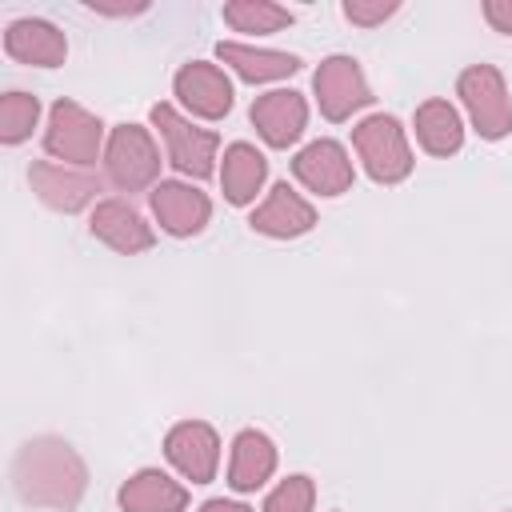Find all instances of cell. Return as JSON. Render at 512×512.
Here are the masks:
<instances>
[{
    "label": "cell",
    "mask_w": 512,
    "mask_h": 512,
    "mask_svg": "<svg viewBox=\"0 0 512 512\" xmlns=\"http://www.w3.org/2000/svg\"><path fill=\"white\" fill-rule=\"evenodd\" d=\"M12 484H16V496L24 504L68 512V508L80 504L84 484H88V472H84V460L76 456V448L68 440L36 436V440H28L16 452Z\"/></svg>",
    "instance_id": "obj_1"
},
{
    "label": "cell",
    "mask_w": 512,
    "mask_h": 512,
    "mask_svg": "<svg viewBox=\"0 0 512 512\" xmlns=\"http://www.w3.org/2000/svg\"><path fill=\"white\" fill-rule=\"evenodd\" d=\"M352 144L368 168L372 180L380 184H396L412 172V152H408V140H404V128L392 120V116H368L356 124L352 132Z\"/></svg>",
    "instance_id": "obj_2"
},
{
    "label": "cell",
    "mask_w": 512,
    "mask_h": 512,
    "mask_svg": "<svg viewBox=\"0 0 512 512\" xmlns=\"http://www.w3.org/2000/svg\"><path fill=\"white\" fill-rule=\"evenodd\" d=\"M100 136H104V124L80 108L76 100H56L52 112H48V132H44V148L64 160V164H92L100 156Z\"/></svg>",
    "instance_id": "obj_3"
},
{
    "label": "cell",
    "mask_w": 512,
    "mask_h": 512,
    "mask_svg": "<svg viewBox=\"0 0 512 512\" xmlns=\"http://www.w3.org/2000/svg\"><path fill=\"white\" fill-rule=\"evenodd\" d=\"M460 96L464 108L484 140H500L512 132V100L504 88V76L492 64H472L460 72Z\"/></svg>",
    "instance_id": "obj_4"
},
{
    "label": "cell",
    "mask_w": 512,
    "mask_h": 512,
    "mask_svg": "<svg viewBox=\"0 0 512 512\" xmlns=\"http://www.w3.org/2000/svg\"><path fill=\"white\" fill-rule=\"evenodd\" d=\"M152 124L160 128L164 136V148H168V160L184 172V176H208L212 172V160H216V144L220 136L208 132V128H196L192 120H184L172 104H156L152 108Z\"/></svg>",
    "instance_id": "obj_5"
},
{
    "label": "cell",
    "mask_w": 512,
    "mask_h": 512,
    "mask_svg": "<svg viewBox=\"0 0 512 512\" xmlns=\"http://www.w3.org/2000/svg\"><path fill=\"white\" fill-rule=\"evenodd\" d=\"M104 164H108V176L116 188L124 192H136V188H148L160 172V152L148 136V128L140 124H120L112 128L108 136V152H104Z\"/></svg>",
    "instance_id": "obj_6"
},
{
    "label": "cell",
    "mask_w": 512,
    "mask_h": 512,
    "mask_svg": "<svg viewBox=\"0 0 512 512\" xmlns=\"http://www.w3.org/2000/svg\"><path fill=\"white\" fill-rule=\"evenodd\" d=\"M312 88H316V100H320V112L328 120H348L356 108L372 104V88L360 72V64L352 56H328L316 76H312Z\"/></svg>",
    "instance_id": "obj_7"
},
{
    "label": "cell",
    "mask_w": 512,
    "mask_h": 512,
    "mask_svg": "<svg viewBox=\"0 0 512 512\" xmlns=\"http://www.w3.org/2000/svg\"><path fill=\"white\" fill-rule=\"evenodd\" d=\"M292 172L308 192L320 196H340L352 188V160L336 140H312L308 148H300Z\"/></svg>",
    "instance_id": "obj_8"
},
{
    "label": "cell",
    "mask_w": 512,
    "mask_h": 512,
    "mask_svg": "<svg viewBox=\"0 0 512 512\" xmlns=\"http://www.w3.org/2000/svg\"><path fill=\"white\" fill-rule=\"evenodd\" d=\"M164 452L168 460L192 480V484H208L216 476V464H220V440L216 432L204 424V420H184L168 432L164 440Z\"/></svg>",
    "instance_id": "obj_9"
},
{
    "label": "cell",
    "mask_w": 512,
    "mask_h": 512,
    "mask_svg": "<svg viewBox=\"0 0 512 512\" xmlns=\"http://www.w3.org/2000/svg\"><path fill=\"white\" fill-rule=\"evenodd\" d=\"M172 88H176L180 104H184L188 112L204 116V120H220V116L232 108V84H228V76H224L216 64H204V60L184 64V68L176 72Z\"/></svg>",
    "instance_id": "obj_10"
},
{
    "label": "cell",
    "mask_w": 512,
    "mask_h": 512,
    "mask_svg": "<svg viewBox=\"0 0 512 512\" xmlns=\"http://www.w3.org/2000/svg\"><path fill=\"white\" fill-rule=\"evenodd\" d=\"M152 212H156V220H160L164 232H172V236H192V232H200V228L208 224L212 204H208V196H204L200 188H192V184L160 180V184L152 188Z\"/></svg>",
    "instance_id": "obj_11"
},
{
    "label": "cell",
    "mask_w": 512,
    "mask_h": 512,
    "mask_svg": "<svg viewBox=\"0 0 512 512\" xmlns=\"http://www.w3.org/2000/svg\"><path fill=\"white\" fill-rule=\"evenodd\" d=\"M252 124L256 132L272 144V148H288L300 140L304 124H308V104L300 92L292 88H276V92H264L256 104H252Z\"/></svg>",
    "instance_id": "obj_12"
},
{
    "label": "cell",
    "mask_w": 512,
    "mask_h": 512,
    "mask_svg": "<svg viewBox=\"0 0 512 512\" xmlns=\"http://www.w3.org/2000/svg\"><path fill=\"white\" fill-rule=\"evenodd\" d=\"M4 48H8L12 60L32 64V68H56L68 56L64 32L56 24H48V20H36V16L12 20L8 32H4Z\"/></svg>",
    "instance_id": "obj_13"
},
{
    "label": "cell",
    "mask_w": 512,
    "mask_h": 512,
    "mask_svg": "<svg viewBox=\"0 0 512 512\" xmlns=\"http://www.w3.org/2000/svg\"><path fill=\"white\" fill-rule=\"evenodd\" d=\"M28 180H32V192L48 208H56V212H80L100 192L92 176H84V172H76L68 164H48V160L32 164L28 168Z\"/></svg>",
    "instance_id": "obj_14"
},
{
    "label": "cell",
    "mask_w": 512,
    "mask_h": 512,
    "mask_svg": "<svg viewBox=\"0 0 512 512\" xmlns=\"http://www.w3.org/2000/svg\"><path fill=\"white\" fill-rule=\"evenodd\" d=\"M92 236L104 240L108 248L124 252V256L152 248V228L144 224V216L128 200H116V196L96 204V212H92Z\"/></svg>",
    "instance_id": "obj_15"
},
{
    "label": "cell",
    "mask_w": 512,
    "mask_h": 512,
    "mask_svg": "<svg viewBox=\"0 0 512 512\" xmlns=\"http://www.w3.org/2000/svg\"><path fill=\"white\" fill-rule=\"evenodd\" d=\"M248 224H252L256 232H264V236L288 240V236H304V232L316 224V212H312V204H308L300 192H292L288 184H276V188L268 192V200L252 212Z\"/></svg>",
    "instance_id": "obj_16"
},
{
    "label": "cell",
    "mask_w": 512,
    "mask_h": 512,
    "mask_svg": "<svg viewBox=\"0 0 512 512\" xmlns=\"http://www.w3.org/2000/svg\"><path fill=\"white\" fill-rule=\"evenodd\" d=\"M276 472V444L256 432V428H244L236 440H232V460H228V484L236 492H256L268 476Z\"/></svg>",
    "instance_id": "obj_17"
},
{
    "label": "cell",
    "mask_w": 512,
    "mask_h": 512,
    "mask_svg": "<svg viewBox=\"0 0 512 512\" xmlns=\"http://www.w3.org/2000/svg\"><path fill=\"white\" fill-rule=\"evenodd\" d=\"M184 504H188L184 484H176L172 476H164L156 468L136 472L120 488V508L124 512H184Z\"/></svg>",
    "instance_id": "obj_18"
},
{
    "label": "cell",
    "mask_w": 512,
    "mask_h": 512,
    "mask_svg": "<svg viewBox=\"0 0 512 512\" xmlns=\"http://www.w3.org/2000/svg\"><path fill=\"white\" fill-rule=\"evenodd\" d=\"M216 56L244 80L252 84H264V80H280V76H292L300 68V60L292 52H272V48H252V44H236V40H220L216 44Z\"/></svg>",
    "instance_id": "obj_19"
},
{
    "label": "cell",
    "mask_w": 512,
    "mask_h": 512,
    "mask_svg": "<svg viewBox=\"0 0 512 512\" xmlns=\"http://www.w3.org/2000/svg\"><path fill=\"white\" fill-rule=\"evenodd\" d=\"M416 140L432 156H452L464 144V124L448 100H424L416 108Z\"/></svg>",
    "instance_id": "obj_20"
},
{
    "label": "cell",
    "mask_w": 512,
    "mask_h": 512,
    "mask_svg": "<svg viewBox=\"0 0 512 512\" xmlns=\"http://www.w3.org/2000/svg\"><path fill=\"white\" fill-rule=\"evenodd\" d=\"M264 176H268V164H264V156L252 144H244V140L240 144H228L224 168H220V184H224V196L232 204H248L260 192Z\"/></svg>",
    "instance_id": "obj_21"
},
{
    "label": "cell",
    "mask_w": 512,
    "mask_h": 512,
    "mask_svg": "<svg viewBox=\"0 0 512 512\" xmlns=\"http://www.w3.org/2000/svg\"><path fill=\"white\" fill-rule=\"evenodd\" d=\"M224 20L236 32H280L292 24V12L268 0H236V4H224Z\"/></svg>",
    "instance_id": "obj_22"
},
{
    "label": "cell",
    "mask_w": 512,
    "mask_h": 512,
    "mask_svg": "<svg viewBox=\"0 0 512 512\" xmlns=\"http://www.w3.org/2000/svg\"><path fill=\"white\" fill-rule=\"evenodd\" d=\"M40 120V100L32 92H4L0 100V140L4 144H20L24 136H32Z\"/></svg>",
    "instance_id": "obj_23"
},
{
    "label": "cell",
    "mask_w": 512,
    "mask_h": 512,
    "mask_svg": "<svg viewBox=\"0 0 512 512\" xmlns=\"http://www.w3.org/2000/svg\"><path fill=\"white\" fill-rule=\"evenodd\" d=\"M312 500H316L312 480L308 476H288L280 488L268 492L264 512H312Z\"/></svg>",
    "instance_id": "obj_24"
},
{
    "label": "cell",
    "mask_w": 512,
    "mask_h": 512,
    "mask_svg": "<svg viewBox=\"0 0 512 512\" xmlns=\"http://www.w3.org/2000/svg\"><path fill=\"white\" fill-rule=\"evenodd\" d=\"M392 12H396V4H384V0H376V4H364V0H348V4H344V16H348L352 24H364V28H372V24H384Z\"/></svg>",
    "instance_id": "obj_25"
},
{
    "label": "cell",
    "mask_w": 512,
    "mask_h": 512,
    "mask_svg": "<svg viewBox=\"0 0 512 512\" xmlns=\"http://www.w3.org/2000/svg\"><path fill=\"white\" fill-rule=\"evenodd\" d=\"M484 16L496 32H508L512 36V0H488L484 4Z\"/></svg>",
    "instance_id": "obj_26"
},
{
    "label": "cell",
    "mask_w": 512,
    "mask_h": 512,
    "mask_svg": "<svg viewBox=\"0 0 512 512\" xmlns=\"http://www.w3.org/2000/svg\"><path fill=\"white\" fill-rule=\"evenodd\" d=\"M200 512H252L248 504H236V500H208Z\"/></svg>",
    "instance_id": "obj_27"
}]
</instances>
